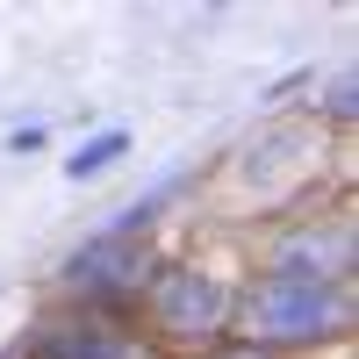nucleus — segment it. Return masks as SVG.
I'll return each mask as SVG.
<instances>
[{
  "label": "nucleus",
  "instance_id": "nucleus-9",
  "mask_svg": "<svg viewBox=\"0 0 359 359\" xmlns=\"http://www.w3.org/2000/svg\"><path fill=\"white\" fill-rule=\"evenodd\" d=\"M208 359H266V352H252V345H237V352H208Z\"/></svg>",
  "mask_w": 359,
  "mask_h": 359
},
{
  "label": "nucleus",
  "instance_id": "nucleus-1",
  "mask_svg": "<svg viewBox=\"0 0 359 359\" xmlns=\"http://www.w3.org/2000/svg\"><path fill=\"white\" fill-rule=\"evenodd\" d=\"M230 331L273 359L280 345H331L352 331V280H280L259 273L230 309Z\"/></svg>",
  "mask_w": 359,
  "mask_h": 359
},
{
  "label": "nucleus",
  "instance_id": "nucleus-6",
  "mask_svg": "<svg viewBox=\"0 0 359 359\" xmlns=\"http://www.w3.org/2000/svg\"><path fill=\"white\" fill-rule=\"evenodd\" d=\"M15 359H144V345L108 309H72V316L29 323V338L15 345Z\"/></svg>",
  "mask_w": 359,
  "mask_h": 359
},
{
  "label": "nucleus",
  "instance_id": "nucleus-7",
  "mask_svg": "<svg viewBox=\"0 0 359 359\" xmlns=\"http://www.w3.org/2000/svg\"><path fill=\"white\" fill-rule=\"evenodd\" d=\"M123 151H130V137H123V130H101L94 144H79V151L65 158V180H94V172H108Z\"/></svg>",
  "mask_w": 359,
  "mask_h": 359
},
{
  "label": "nucleus",
  "instance_id": "nucleus-2",
  "mask_svg": "<svg viewBox=\"0 0 359 359\" xmlns=\"http://www.w3.org/2000/svg\"><path fill=\"white\" fill-rule=\"evenodd\" d=\"M230 309H237V287L223 273H208V266H165V273H151V323L172 345H216L230 331Z\"/></svg>",
  "mask_w": 359,
  "mask_h": 359
},
{
  "label": "nucleus",
  "instance_id": "nucleus-5",
  "mask_svg": "<svg viewBox=\"0 0 359 359\" xmlns=\"http://www.w3.org/2000/svg\"><path fill=\"white\" fill-rule=\"evenodd\" d=\"M352 252H359V237H352L345 216H309V223H294L266 245V273H280V280H352Z\"/></svg>",
  "mask_w": 359,
  "mask_h": 359
},
{
  "label": "nucleus",
  "instance_id": "nucleus-8",
  "mask_svg": "<svg viewBox=\"0 0 359 359\" xmlns=\"http://www.w3.org/2000/svg\"><path fill=\"white\" fill-rule=\"evenodd\" d=\"M323 108H331V115H352V79H338V86H331V101H323Z\"/></svg>",
  "mask_w": 359,
  "mask_h": 359
},
{
  "label": "nucleus",
  "instance_id": "nucleus-3",
  "mask_svg": "<svg viewBox=\"0 0 359 359\" xmlns=\"http://www.w3.org/2000/svg\"><path fill=\"white\" fill-rule=\"evenodd\" d=\"M323 158V130L316 123H266L259 137L237 144V180L259 194V201H280L287 187H302Z\"/></svg>",
  "mask_w": 359,
  "mask_h": 359
},
{
  "label": "nucleus",
  "instance_id": "nucleus-4",
  "mask_svg": "<svg viewBox=\"0 0 359 359\" xmlns=\"http://www.w3.org/2000/svg\"><path fill=\"white\" fill-rule=\"evenodd\" d=\"M151 280V252H144V237H86V245L65 259V287L86 294V309H115L123 294H144Z\"/></svg>",
  "mask_w": 359,
  "mask_h": 359
}]
</instances>
